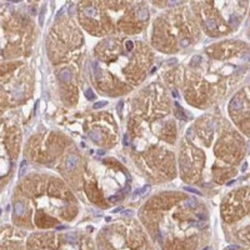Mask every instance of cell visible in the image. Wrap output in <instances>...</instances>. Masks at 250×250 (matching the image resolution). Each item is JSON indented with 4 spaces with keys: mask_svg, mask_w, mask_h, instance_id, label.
<instances>
[{
    "mask_svg": "<svg viewBox=\"0 0 250 250\" xmlns=\"http://www.w3.org/2000/svg\"><path fill=\"white\" fill-rule=\"evenodd\" d=\"M124 214H126V215H131V214H133V211H131V210H124Z\"/></svg>",
    "mask_w": 250,
    "mask_h": 250,
    "instance_id": "cb8c5ba5",
    "label": "cell"
},
{
    "mask_svg": "<svg viewBox=\"0 0 250 250\" xmlns=\"http://www.w3.org/2000/svg\"><path fill=\"white\" fill-rule=\"evenodd\" d=\"M205 26H206L209 30L215 29V21L211 20V19H208V20H205Z\"/></svg>",
    "mask_w": 250,
    "mask_h": 250,
    "instance_id": "9c48e42d",
    "label": "cell"
},
{
    "mask_svg": "<svg viewBox=\"0 0 250 250\" xmlns=\"http://www.w3.org/2000/svg\"><path fill=\"white\" fill-rule=\"evenodd\" d=\"M181 1H169V4H172V5H174V4H180Z\"/></svg>",
    "mask_w": 250,
    "mask_h": 250,
    "instance_id": "83f0119b",
    "label": "cell"
},
{
    "mask_svg": "<svg viewBox=\"0 0 250 250\" xmlns=\"http://www.w3.org/2000/svg\"><path fill=\"white\" fill-rule=\"evenodd\" d=\"M204 250H213V249H211V248H205Z\"/></svg>",
    "mask_w": 250,
    "mask_h": 250,
    "instance_id": "4dcf8cb0",
    "label": "cell"
},
{
    "mask_svg": "<svg viewBox=\"0 0 250 250\" xmlns=\"http://www.w3.org/2000/svg\"><path fill=\"white\" fill-rule=\"evenodd\" d=\"M241 101H240L238 98H234V99H232V101H230V109L232 110H240L241 109Z\"/></svg>",
    "mask_w": 250,
    "mask_h": 250,
    "instance_id": "7a4b0ae2",
    "label": "cell"
},
{
    "mask_svg": "<svg viewBox=\"0 0 250 250\" xmlns=\"http://www.w3.org/2000/svg\"><path fill=\"white\" fill-rule=\"evenodd\" d=\"M24 206L21 204H15V206H14V213H15V215H23L24 214Z\"/></svg>",
    "mask_w": 250,
    "mask_h": 250,
    "instance_id": "ba28073f",
    "label": "cell"
},
{
    "mask_svg": "<svg viewBox=\"0 0 250 250\" xmlns=\"http://www.w3.org/2000/svg\"><path fill=\"white\" fill-rule=\"evenodd\" d=\"M44 13H45V8H42V10H40V16H39V24L43 25L44 24Z\"/></svg>",
    "mask_w": 250,
    "mask_h": 250,
    "instance_id": "9a60e30c",
    "label": "cell"
},
{
    "mask_svg": "<svg viewBox=\"0 0 250 250\" xmlns=\"http://www.w3.org/2000/svg\"><path fill=\"white\" fill-rule=\"evenodd\" d=\"M238 249H239V246H238V245H229L225 250H238Z\"/></svg>",
    "mask_w": 250,
    "mask_h": 250,
    "instance_id": "d6986e66",
    "label": "cell"
},
{
    "mask_svg": "<svg viewBox=\"0 0 250 250\" xmlns=\"http://www.w3.org/2000/svg\"><path fill=\"white\" fill-rule=\"evenodd\" d=\"M175 108H176V109H178V113H176L175 115L178 116L179 119H181V120H186V116H185V114H184V111H183L181 106H180L178 103H175Z\"/></svg>",
    "mask_w": 250,
    "mask_h": 250,
    "instance_id": "8992f818",
    "label": "cell"
},
{
    "mask_svg": "<svg viewBox=\"0 0 250 250\" xmlns=\"http://www.w3.org/2000/svg\"><path fill=\"white\" fill-rule=\"evenodd\" d=\"M184 190L185 191H189V193H193V194H197V195H200L201 197V191H199L198 189H194V188H189V186H184Z\"/></svg>",
    "mask_w": 250,
    "mask_h": 250,
    "instance_id": "30bf717a",
    "label": "cell"
},
{
    "mask_svg": "<svg viewBox=\"0 0 250 250\" xmlns=\"http://www.w3.org/2000/svg\"><path fill=\"white\" fill-rule=\"evenodd\" d=\"M25 169H26V161H21L20 164V170H19V176H23L25 173Z\"/></svg>",
    "mask_w": 250,
    "mask_h": 250,
    "instance_id": "8fae6325",
    "label": "cell"
},
{
    "mask_svg": "<svg viewBox=\"0 0 250 250\" xmlns=\"http://www.w3.org/2000/svg\"><path fill=\"white\" fill-rule=\"evenodd\" d=\"M246 168H248V164L245 163L244 165H243V168H241V172H245V170H246Z\"/></svg>",
    "mask_w": 250,
    "mask_h": 250,
    "instance_id": "d4e9b609",
    "label": "cell"
},
{
    "mask_svg": "<svg viewBox=\"0 0 250 250\" xmlns=\"http://www.w3.org/2000/svg\"><path fill=\"white\" fill-rule=\"evenodd\" d=\"M149 190H150V186H149V185H145L144 188L138 189V190L134 191V197H138V195H144L145 193H148Z\"/></svg>",
    "mask_w": 250,
    "mask_h": 250,
    "instance_id": "52a82bcc",
    "label": "cell"
},
{
    "mask_svg": "<svg viewBox=\"0 0 250 250\" xmlns=\"http://www.w3.org/2000/svg\"><path fill=\"white\" fill-rule=\"evenodd\" d=\"M249 153H250V143H249Z\"/></svg>",
    "mask_w": 250,
    "mask_h": 250,
    "instance_id": "1f68e13d",
    "label": "cell"
},
{
    "mask_svg": "<svg viewBox=\"0 0 250 250\" xmlns=\"http://www.w3.org/2000/svg\"><path fill=\"white\" fill-rule=\"evenodd\" d=\"M123 143H124V145H129V139H128V135H124V139H123Z\"/></svg>",
    "mask_w": 250,
    "mask_h": 250,
    "instance_id": "ffe728a7",
    "label": "cell"
},
{
    "mask_svg": "<svg viewBox=\"0 0 250 250\" xmlns=\"http://www.w3.org/2000/svg\"><path fill=\"white\" fill-rule=\"evenodd\" d=\"M98 154H99V155H103L104 151H103V150H99V151H98Z\"/></svg>",
    "mask_w": 250,
    "mask_h": 250,
    "instance_id": "f546056e",
    "label": "cell"
},
{
    "mask_svg": "<svg viewBox=\"0 0 250 250\" xmlns=\"http://www.w3.org/2000/svg\"><path fill=\"white\" fill-rule=\"evenodd\" d=\"M126 48H128V50H131V49H133V43H131V42H128V43H126Z\"/></svg>",
    "mask_w": 250,
    "mask_h": 250,
    "instance_id": "44dd1931",
    "label": "cell"
},
{
    "mask_svg": "<svg viewBox=\"0 0 250 250\" xmlns=\"http://www.w3.org/2000/svg\"><path fill=\"white\" fill-rule=\"evenodd\" d=\"M176 63H178V60H176V59H169V60H166V65H175Z\"/></svg>",
    "mask_w": 250,
    "mask_h": 250,
    "instance_id": "ac0fdd59",
    "label": "cell"
},
{
    "mask_svg": "<svg viewBox=\"0 0 250 250\" xmlns=\"http://www.w3.org/2000/svg\"><path fill=\"white\" fill-rule=\"evenodd\" d=\"M120 210H121V208H116V209H114L113 210V213H119Z\"/></svg>",
    "mask_w": 250,
    "mask_h": 250,
    "instance_id": "4316f807",
    "label": "cell"
},
{
    "mask_svg": "<svg viewBox=\"0 0 250 250\" xmlns=\"http://www.w3.org/2000/svg\"><path fill=\"white\" fill-rule=\"evenodd\" d=\"M173 95L175 96V98H178V91H176V90H175V91H173Z\"/></svg>",
    "mask_w": 250,
    "mask_h": 250,
    "instance_id": "f1b7e54d",
    "label": "cell"
},
{
    "mask_svg": "<svg viewBox=\"0 0 250 250\" xmlns=\"http://www.w3.org/2000/svg\"><path fill=\"white\" fill-rule=\"evenodd\" d=\"M85 96H86L88 100H93L94 99V93L91 89H88L86 91H85Z\"/></svg>",
    "mask_w": 250,
    "mask_h": 250,
    "instance_id": "7c38bea8",
    "label": "cell"
},
{
    "mask_svg": "<svg viewBox=\"0 0 250 250\" xmlns=\"http://www.w3.org/2000/svg\"><path fill=\"white\" fill-rule=\"evenodd\" d=\"M200 60H201V58L199 55H197V56H194V58L191 59V65H199V63H200Z\"/></svg>",
    "mask_w": 250,
    "mask_h": 250,
    "instance_id": "2e32d148",
    "label": "cell"
},
{
    "mask_svg": "<svg viewBox=\"0 0 250 250\" xmlns=\"http://www.w3.org/2000/svg\"><path fill=\"white\" fill-rule=\"evenodd\" d=\"M78 163V159L75 155H69L68 158H66V168H68L69 170H73L75 168V165H77Z\"/></svg>",
    "mask_w": 250,
    "mask_h": 250,
    "instance_id": "6da1fadb",
    "label": "cell"
},
{
    "mask_svg": "<svg viewBox=\"0 0 250 250\" xmlns=\"http://www.w3.org/2000/svg\"><path fill=\"white\" fill-rule=\"evenodd\" d=\"M73 10H74V5H71V6H70V9H69V14H70V15L73 14Z\"/></svg>",
    "mask_w": 250,
    "mask_h": 250,
    "instance_id": "484cf974",
    "label": "cell"
},
{
    "mask_svg": "<svg viewBox=\"0 0 250 250\" xmlns=\"http://www.w3.org/2000/svg\"><path fill=\"white\" fill-rule=\"evenodd\" d=\"M140 18H141V19L146 18V11H145V10H141V13H140Z\"/></svg>",
    "mask_w": 250,
    "mask_h": 250,
    "instance_id": "7402d4cb",
    "label": "cell"
},
{
    "mask_svg": "<svg viewBox=\"0 0 250 250\" xmlns=\"http://www.w3.org/2000/svg\"><path fill=\"white\" fill-rule=\"evenodd\" d=\"M123 105H124V103H123V100H120V101H119V104H118V113H119V115H121Z\"/></svg>",
    "mask_w": 250,
    "mask_h": 250,
    "instance_id": "e0dca14e",
    "label": "cell"
},
{
    "mask_svg": "<svg viewBox=\"0 0 250 250\" xmlns=\"http://www.w3.org/2000/svg\"><path fill=\"white\" fill-rule=\"evenodd\" d=\"M106 104H108V101H98V103L94 104V109H100L104 105H106Z\"/></svg>",
    "mask_w": 250,
    "mask_h": 250,
    "instance_id": "5bb4252c",
    "label": "cell"
},
{
    "mask_svg": "<svg viewBox=\"0 0 250 250\" xmlns=\"http://www.w3.org/2000/svg\"><path fill=\"white\" fill-rule=\"evenodd\" d=\"M185 205H188V206H190V208H195L197 206V201H195L194 199H188V200L185 201Z\"/></svg>",
    "mask_w": 250,
    "mask_h": 250,
    "instance_id": "4fadbf2b",
    "label": "cell"
},
{
    "mask_svg": "<svg viewBox=\"0 0 250 250\" xmlns=\"http://www.w3.org/2000/svg\"><path fill=\"white\" fill-rule=\"evenodd\" d=\"M198 218H199V219H201V220H204L206 216H205L204 214H199V215H198Z\"/></svg>",
    "mask_w": 250,
    "mask_h": 250,
    "instance_id": "603a6c76",
    "label": "cell"
},
{
    "mask_svg": "<svg viewBox=\"0 0 250 250\" xmlns=\"http://www.w3.org/2000/svg\"><path fill=\"white\" fill-rule=\"evenodd\" d=\"M84 14L89 18H94L96 15V10L94 8H91V6H86V8L84 9Z\"/></svg>",
    "mask_w": 250,
    "mask_h": 250,
    "instance_id": "277c9868",
    "label": "cell"
},
{
    "mask_svg": "<svg viewBox=\"0 0 250 250\" xmlns=\"http://www.w3.org/2000/svg\"><path fill=\"white\" fill-rule=\"evenodd\" d=\"M90 138L93 141H95V143H99V141L101 140V135H100V131L99 130H93L90 133Z\"/></svg>",
    "mask_w": 250,
    "mask_h": 250,
    "instance_id": "5b68a950",
    "label": "cell"
},
{
    "mask_svg": "<svg viewBox=\"0 0 250 250\" xmlns=\"http://www.w3.org/2000/svg\"><path fill=\"white\" fill-rule=\"evenodd\" d=\"M59 78H60V80L66 81V83H68V81H70V79H71V73H70V70H68V69L63 70L61 73H60Z\"/></svg>",
    "mask_w": 250,
    "mask_h": 250,
    "instance_id": "3957f363",
    "label": "cell"
}]
</instances>
